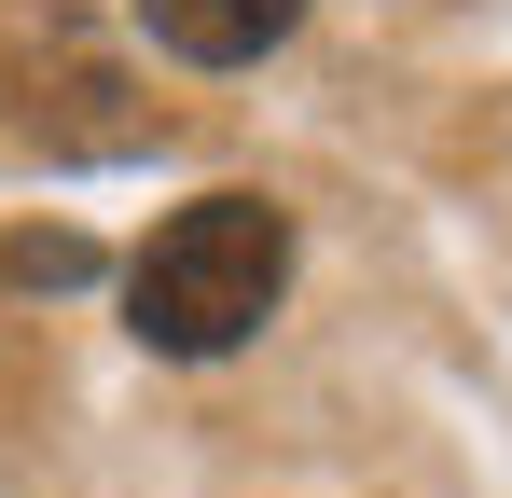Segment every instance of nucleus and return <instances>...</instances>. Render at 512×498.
Segmentation results:
<instances>
[{
    "label": "nucleus",
    "instance_id": "f257e3e1",
    "mask_svg": "<svg viewBox=\"0 0 512 498\" xmlns=\"http://www.w3.org/2000/svg\"><path fill=\"white\" fill-rule=\"evenodd\" d=\"M277 291H291V208L250 194V180H222V194H194L167 208L139 263H125V332L153 346V360H236L263 319H277Z\"/></svg>",
    "mask_w": 512,
    "mask_h": 498
},
{
    "label": "nucleus",
    "instance_id": "f03ea898",
    "mask_svg": "<svg viewBox=\"0 0 512 498\" xmlns=\"http://www.w3.org/2000/svg\"><path fill=\"white\" fill-rule=\"evenodd\" d=\"M139 28L167 42L180 70H250L305 28V0H139Z\"/></svg>",
    "mask_w": 512,
    "mask_h": 498
},
{
    "label": "nucleus",
    "instance_id": "7ed1b4c3",
    "mask_svg": "<svg viewBox=\"0 0 512 498\" xmlns=\"http://www.w3.org/2000/svg\"><path fill=\"white\" fill-rule=\"evenodd\" d=\"M0 277H14V291H84V277H97V236H70V222H56V236H14Z\"/></svg>",
    "mask_w": 512,
    "mask_h": 498
}]
</instances>
